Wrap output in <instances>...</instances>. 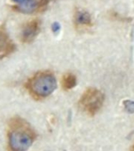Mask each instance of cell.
Listing matches in <instances>:
<instances>
[{"label":"cell","mask_w":134,"mask_h":151,"mask_svg":"<svg viewBox=\"0 0 134 151\" xmlns=\"http://www.w3.org/2000/svg\"><path fill=\"white\" fill-rule=\"evenodd\" d=\"M104 101V94L96 87H89L82 94L78 101V106L88 115H96L101 110Z\"/></svg>","instance_id":"cell-3"},{"label":"cell","mask_w":134,"mask_h":151,"mask_svg":"<svg viewBox=\"0 0 134 151\" xmlns=\"http://www.w3.org/2000/svg\"><path fill=\"white\" fill-rule=\"evenodd\" d=\"M40 26V21L37 19L27 22L21 30V38L22 42L24 43L32 42L39 33Z\"/></svg>","instance_id":"cell-6"},{"label":"cell","mask_w":134,"mask_h":151,"mask_svg":"<svg viewBox=\"0 0 134 151\" xmlns=\"http://www.w3.org/2000/svg\"><path fill=\"white\" fill-rule=\"evenodd\" d=\"M124 107L125 109V110L129 113H134V101H131V100H125L123 102Z\"/></svg>","instance_id":"cell-9"},{"label":"cell","mask_w":134,"mask_h":151,"mask_svg":"<svg viewBox=\"0 0 134 151\" xmlns=\"http://www.w3.org/2000/svg\"><path fill=\"white\" fill-rule=\"evenodd\" d=\"M12 1L15 2V3H16V5L20 4V3L23 2V0H12Z\"/></svg>","instance_id":"cell-11"},{"label":"cell","mask_w":134,"mask_h":151,"mask_svg":"<svg viewBox=\"0 0 134 151\" xmlns=\"http://www.w3.org/2000/svg\"><path fill=\"white\" fill-rule=\"evenodd\" d=\"M131 151H134V145H133V147H132Z\"/></svg>","instance_id":"cell-12"},{"label":"cell","mask_w":134,"mask_h":151,"mask_svg":"<svg viewBox=\"0 0 134 151\" xmlns=\"http://www.w3.org/2000/svg\"><path fill=\"white\" fill-rule=\"evenodd\" d=\"M77 84V78L75 74L71 73H68L63 76L61 79V86L62 88L65 91L73 89Z\"/></svg>","instance_id":"cell-8"},{"label":"cell","mask_w":134,"mask_h":151,"mask_svg":"<svg viewBox=\"0 0 134 151\" xmlns=\"http://www.w3.org/2000/svg\"><path fill=\"white\" fill-rule=\"evenodd\" d=\"M37 134L24 119L14 116L8 124L9 151H27L32 146Z\"/></svg>","instance_id":"cell-1"},{"label":"cell","mask_w":134,"mask_h":151,"mask_svg":"<svg viewBox=\"0 0 134 151\" xmlns=\"http://www.w3.org/2000/svg\"><path fill=\"white\" fill-rule=\"evenodd\" d=\"M16 45L9 37L3 25L0 26V59L9 56L15 51Z\"/></svg>","instance_id":"cell-5"},{"label":"cell","mask_w":134,"mask_h":151,"mask_svg":"<svg viewBox=\"0 0 134 151\" xmlns=\"http://www.w3.org/2000/svg\"><path fill=\"white\" fill-rule=\"evenodd\" d=\"M25 86L35 99H43L53 93L57 83L53 73L50 71H40L27 81Z\"/></svg>","instance_id":"cell-2"},{"label":"cell","mask_w":134,"mask_h":151,"mask_svg":"<svg viewBox=\"0 0 134 151\" xmlns=\"http://www.w3.org/2000/svg\"><path fill=\"white\" fill-rule=\"evenodd\" d=\"M49 2V0H23L21 3L14 6V9L22 14H34L42 10Z\"/></svg>","instance_id":"cell-4"},{"label":"cell","mask_w":134,"mask_h":151,"mask_svg":"<svg viewBox=\"0 0 134 151\" xmlns=\"http://www.w3.org/2000/svg\"><path fill=\"white\" fill-rule=\"evenodd\" d=\"M112 18L116 19L118 21H129V18L128 17H121L119 14H118L117 13H113L112 17H111Z\"/></svg>","instance_id":"cell-10"},{"label":"cell","mask_w":134,"mask_h":151,"mask_svg":"<svg viewBox=\"0 0 134 151\" xmlns=\"http://www.w3.org/2000/svg\"><path fill=\"white\" fill-rule=\"evenodd\" d=\"M74 21L76 27L83 28V27H91L93 25L91 15L89 12L83 9L76 10L74 17Z\"/></svg>","instance_id":"cell-7"}]
</instances>
